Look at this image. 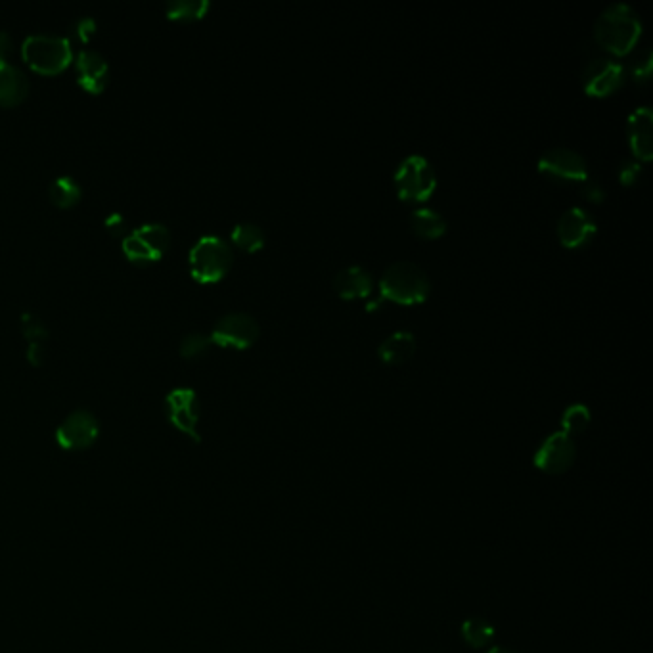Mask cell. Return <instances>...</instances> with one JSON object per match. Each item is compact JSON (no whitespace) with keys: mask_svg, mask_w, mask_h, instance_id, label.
<instances>
[{"mask_svg":"<svg viewBox=\"0 0 653 653\" xmlns=\"http://www.w3.org/2000/svg\"><path fill=\"white\" fill-rule=\"evenodd\" d=\"M642 37L640 16L629 4L617 2L608 6L596 20L594 39L613 56H629Z\"/></svg>","mask_w":653,"mask_h":653,"instance_id":"cell-1","label":"cell"},{"mask_svg":"<svg viewBox=\"0 0 653 653\" xmlns=\"http://www.w3.org/2000/svg\"><path fill=\"white\" fill-rule=\"evenodd\" d=\"M431 282L426 271L410 261L389 265L380 278V303L393 301L397 305H420L428 301Z\"/></svg>","mask_w":653,"mask_h":653,"instance_id":"cell-2","label":"cell"},{"mask_svg":"<svg viewBox=\"0 0 653 653\" xmlns=\"http://www.w3.org/2000/svg\"><path fill=\"white\" fill-rule=\"evenodd\" d=\"M234 263V251L225 238L217 234H205L196 240L188 253L190 274L202 282L213 284L223 280Z\"/></svg>","mask_w":653,"mask_h":653,"instance_id":"cell-3","label":"cell"},{"mask_svg":"<svg viewBox=\"0 0 653 653\" xmlns=\"http://www.w3.org/2000/svg\"><path fill=\"white\" fill-rule=\"evenodd\" d=\"M23 60L39 73H60L73 60L68 37L58 33H31L22 45Z\"/></svg>","mask_w":653,"mask_h":653,"instance_id":"cell-4","label":"cell"},{"mask_svg":"<svg viewBox=\"0 0 653 653\" xmlns=\"http://www.w3.org/2000/svg\"><path fill=\"white\" fill-rule=\"evenodd\" d=\"M395 190L403 202H428L437 188V173L424 156H408L395 171Z\"/></svg>","mask_w":653,"mask_h":653,"instance_id":"cell-5","label":"cell"},{"mask_svg":"<svg viewBox=\"0 0 653 653\" xmlns=\"http://www.w3.org/2000/svg\"><path fill=\"white\" fill-rule=\"evenodd\" d=\"M171 244V232L163 223H144L121 240L127 259L135 263H154L165 255Z\"/></svg>","mask_w":653,"mask_h":653,"instance_id":"cell-6","label":"cell"},{"mask_svg":"<svg viewBox=\"0 0 653 653\" xmlns=\"http://www.w3.org/2000/svg\"><path fill=\"white\" fill-rule=\"evenodd\" d=\"M261 334L259 322L244 311H230L221 316L213 330H211V341L219 347H230V349H248Z\"/></svg>","mask_w":653,"mask_h":653,"instance_id":"cell-7","label":"cell"},{"mask_svg":"<svg viewBox=\"0 0 653 653\" xmlns=\"http://www.w3.org/2000/svg\"><path fill=\"white\" fill-rule=\"evenodd\" d=\"M100 435L98 418L89 410H73L56 429V441L66 451H85Z\"/></svg>","mask_w":653,"mask_h":653,"instance_id":"cell-8","label":"cell"},{"mask_svg":"<svg viewBox=\"0 0 653 653\" xmlns=\"http://www.w3.org/2000/svg\"><path fill=\"white\" fill-rule=\"evenodd\" d=\"M165 412L175 428L192 437L196 443L200 441V401L194 389L177 387L169 391L165 397Z\"/></svg>","mask_w":653,"mask_h":653,"instance_id":"cell-9","label":"cell"},{"mask_svg":"<svg viewBox=\"0 0 653 653\" xmlns=\"http://www.w3.org/2000/svg\"><path fill=\"white\" fill-rule=\"evenodd\" d=\"M539 171L546 179L560 182L588 181L586 159L569 148L546 150L539 159Z\"/></svg>","mask_w":653,"mask_h":653,"instance_id":"cell-10","label":"cell"},{"mask_svg":"<svg viewBox=\"0 0 653 653\" xmlns=\"http://www.w3.org/2000/svg\"><path fill=\"white\" fill-rule=\"evenodd\" d=\"M627 69L609 58L592 60L583 71V89L592 98H608L625 85Z\"/></svg>","mask_w":653,"mask_h":653,"instance_id":"cell-11","label":"cell"},{"mask_svg":"<svg viewBox=\"0 0 653 653\" xmlns=\"http://www.w3.org/2000/svg\"><path fill=\"white\" fill-rule=\"evenodd\" d=\"M577 458V447L573 437L563 431L552 433L535 452V468L548 475H562L567 472Z\"/></svg>","mask_w":653,"mask_h":653,"instance_id":"cell-12","label":"cell"},{"mask_svg":"<svg viewBox=\"0 0 653 653\" xmlns=\"http://www.w3.org/2000/svg\"><path fill=\"white\" fill-rule=\"evenodd\" d=\"M598 225L583 207H571L558 219V240L563 248H585L594 240Z\"/></svg>","mask_w":653,"mask_h":653,"instance_id":"cell-13","label":"cell"},{"mask_svg":"<svg viewBox=\"0 0 653 653\" xmlns=\"http://www.w3.org/2000/svg\"><path fill=\"white\" fill-rule=\"evenodd\" d=\"M75 71L79 85L91 94L104 91L110 79V66L106 58L94 48H81L75 56Z\"/></svg>","mask_w":653,"mask_h":653,"instance_id":"cell-14","label":"cell"},{"mask_svg":"<svg viewBox=\"0 0 653 653\" xmlns=\"http://www.w3.org/2000/svg\"><path fill=\"white\" fill-rule=\"evenodd\" d=\"M627 136L632 156L640 163L653 158V112L648 106L636 108L627 121Z\"/></svg>","mask_w":653,"mask_h":653,"instance_id":"cell-15","label":"cell"},{"mask_svg":"<svg viewBox=\"0 0 653 653\" xmlns=\"http://www.w3.org/2000/svg\"><path fill=\"white\" fill-rule=\"evenodd\" d=\"M374 276L359 265H351L347 269H341L334 278V290L341 299L353 301V299H366L374 292Z\"/></svg>","mask_w":653,"mask_h":653,"instance_id":"cell-16","label":"cell"},{"mask_svg":"<svg viewBox=\"0 0 653 653\" xmlns=\"http://www.w3.org/2000/svg\"><path fill=\"white\" fill-rule=\"evenodd\" d=\"M29 92V77L12 62H0V106H16Z\"/></svg>","mask_w":653,"mask_h":653,"instance_id":"cell-17","label":"cell"},{"mask_svg":"<svg viewBox=\"0 0 653 653\" xmlns=\"http://www.w3.org/2000/svg\"><path fill=\"white\" fill-rule=\"evenodd\" d=\"M416 353V338L412 332L399 330L383 339L378 347V357L385 364H403L410 361Z\"/></svg>","mask_w":653,"mask_h":653,"instance_id":"cell-18","label":"cell"},{"mask_svg":"<svg viewBox=\"0 0 653 653\" xmlns=\"http://www.w3.org/2000/svg\"><path fill=\"white\" fill-rule=\"evenodd\" d=\"M410 228L422 240H439L447 232V221L441 213L422 207L410 215Z\"/></svg>","mask_w":653,"mask_h":653,"instance_id":"cell-19","label":"cell"},{"mask_svg":"<svg viewBox=\"0 0 653 653\" xmlns=\"http://www.w3.org/2000/svg\"><path fill=\"white\" fill-rule=\"evenodd\" d=\"M81 194H83V188L79 181L71 175H62L58 177L56 181L50 184V190H48V196L54 205L58 207H71L75 203L81 200Z\"/></svg>","mask_w":653,"mask_h":653,"instance_id":"cell-20","label":"cell"},{"mask_svg":"<svg viewBox=\"0 0 653 653\" xmlns=\"http://www.w3.org/2000/svg\"><path fill=\"white\" fill-rule=\"evenodd\" d=\"M232 244L246 253H257L265 246V232L255 223H238L232 228Z\"/></svg>","mask_w":653,"mask_h":653,"instance_id":"cell-21","label":"cell"},{"mask_svg":"<svg viewBox=\"0 0 653 653\" xmlns=\"http://www.w3.org/2000/svg\"><path fill=\"white\" fill-rule=\"evenodd\" d=\"M462 636L464 642L473 648V650H481L487 648L493 638H495V629L487 619L481 617H472L462 625Z\"/></svg>","mask_w":653,"mask_h":653,"instance_id":"cell-22","label":"cell"},{"mask_svg":"<svg viewBox=\"0 0 653 653\" xmlns=\"http://www.w3.org/2000/svg\"><path fill=\"white\" fill-rule=\"evenodd\" d=\"M209 6L207 0H169L167 18L175 22H194L207 14Z\"/></svg>","mask_w":653,"mask_h":653,"instance_id":"cell-23","label":"cell"},{"mask_svg":"<svg viewBox=\"0 0 653 653\" xmlns=\"http://www.w3.org/2000/svg\"><path fill=\"white\" fill-rule=\"evenodd\" d=\"M653 71V54L650 48H642L632 52L631 64H629V73H631L634 83L646 85L652 79Z\"/></svg>","mask_w":653,"mask_h":653,"instance_id":"cell-24","label":"cell"},{"mask_svg":"<svg viewBox=\"0 0 653 653\" xmlns=\"http://www.w3.org/2000/svg\"><path fill=\"white\" fill-rule=\"evenodd\" d=\"M590 426V410L585 405H571L565 408L562 416V431L571 435L583 433Z\"/></svg>","mask_w":653,"mask_h":653,"instance_id":"cell-25","label":"cell"},{"mask_svg":"<svg viewBox=\"0 0 653 653\" xmlns=\"http://www.w3.org/2000/svg\"><path fill=\"white\" fill-rule=\"evenodd\" d=\"M213 345L211 336L203 332H190L181 339V355L184 359H198Z\"/></svg>","mask_w":653,"mask_h":653,"instance_id":"cell-26","label":"cell"},{"mask_svg":"<svg viewBox=\"0 0 653 653\" xmlns=\"http://www.w3.org/2000/svg\"><path fill=\"white\" fill-rule=\"evenodd\" d=\"M22 332L27 341L45 343V339L48 338V328L43 318L31 311H25L22 315Z\"/></svg>","mask_w":653,"mask_h":653,"instance_id":"cell-27","label":"cell"},{"mask_svg":"<svg viewBox=\"0 0 653 653\" xmlns=\"http://www.w3.org/2000/svg\"><path fill=\"white\" fill-rule=\"evenodd\" d=\"M642 177V163L638 159H625L619 167V181L625 186H632Z\"/></svg>","mask_w":653,"mask_h":653,"instance_id":"cell-28","label":"cell"},{"mask_svg":"<svg viewBox=\"0 0 653 653\" xmlns=\"http://www.w3.org/2000/svg\"><path fill=\"white\" fill-rule=\"evenodd\" d=\"M71 31H73L75 39H79L81 43H89L92 35L96 33V20L91 18V16H83V18H79V20L73 22Z\"/></svg>","mask_w":653,"mask_h":653,"instance_id":"cell-29","label":"cell"},{"mask_svg":"<svg viewBox=\"0 0 653 653\" xmlns=\"http://www.w3.org/2000/svg\"><path fill=\"white\" fill-rule=\"evenodd\" d=\"M104 225L112 232L113 236H119L121 240L131 232V226L127 223V219L121 213H110L104 219Z\"/></svg>","mask_w":653,"mask_h":653,"instance_id":"cell-30","label":"cell"},{"mask_svg":"<svg viewBox=\"0 0 653 653\" xmlns=\"http://www.w3.org/2000/svg\"><path fill=\"white\" fill-rule=\"evenodd\" d=\"M583 196H585L586 202L602 203V200L606 198V190H604L602 184H598V182L585 181V186H583Z\"/></svg>","mask_w":653,"mask_h":653,"instance_id":"cell-31","label":"cell"},{"mask_svg":"<svg viewBox=\"0 0 653 653\" xmlns=\"http://www.w3.org/2000/svg\"><path fill=\"white\" fill-rule=\"evenodd\" d=\"M14 52V39L8 31H0V62H8Z\"/></svg>","mask_w":653,"mask_h":653,"instance_id":"cell-32","label":"cell"},{"mask_svg":"<svg viewBox=\"0 0 653 653\" xmlns=\"http://www.w3.org/2000/svg\"><path fill=\"white\" fill-rule=\"evenodd\" d=\"M27 359L33 364H41L45 361V347L39 341H29L27 345Z\"/></svg>","mask_w":653,"mask_h":653,"instance_id":"cell-33","label":"cell"},{"mask_svg":"<svg viewBox=\"0 0 653 653\" xmlns=\"http://www.w3.org/2000/svg\"><path fill=\"white\" fill-rule=\"evenodd\" d=\"M489 653H512V652H508V650H504V648H493V650H491V652Z\"/></svg>","mask_w":653,"mask_h":653,"instance_id":"cell-34","label":"cell"}]
</instances>
